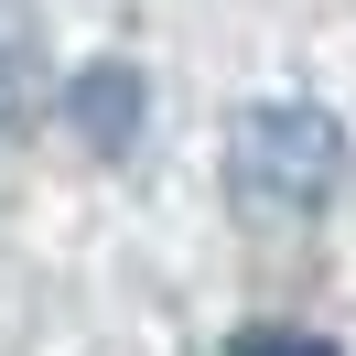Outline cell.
<instances>
[{
	"mask_svg": "<svg viewBox=\"0 0 356 356\" xmlns=\"http://www.w3.org/2000/svg\"><path fill=\"white\" fill-rule=\"evenodd\" d=\"M22 108H33V33H22V11L0 0V140L22 130Z\"/></svg>",
	"mask_w": 356,
	"mask_h": 356,
	"instance_id": "3957f363",
	"label": "cell"
},
{
	"mask_svg": "<svg viewBox=\"0 0 356 356\" xmlns=\"http://www.w3.org/2000/svg\"><path fill=\"white\" fill-rule=\"evenodd\" d=\"M227 184H238V205H259V216H313V205H334V184H346V130H334V108H302V97L238 108V130H227Z\"/></svg>",
	"mask_w": 356,
	"mask_h": 356,
	"instance_id": "6da1fadb",
	"label": "cell"
},
{
	"mask_svg": "<svg viewBox=\"0 0 356 356\" xmlns=\"http://www.w3.org/2000/svg\"><path fill=\"white\" fill-rule=\"evenodd\" d=\"M65 119L97 140V152H130V130H140V76H130V65H76Z\"/></svg>",
	"mask_w": 356,
	"mask_h": 356,
	"instance_id": "7a4b0ae2",
	"label": "cell"
},
{
	"mask_svg": "<svg viewBox=\"0 0 356 356\" xmlns=\"http://www.w3.org/2000/svg\"><path fill=\"white\" fill-rule=\"evenodd\" d=\"M227 356H334V346H324V334H313V346H281V334H270V324H248V334H238V346H227Z\"/></svg>",
	"mask_w": 356,
	"mask_h": 356,
	"instance_id": "277c9868",
	"label": "cell"
}]
</instances>
